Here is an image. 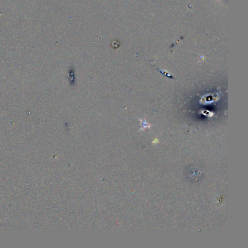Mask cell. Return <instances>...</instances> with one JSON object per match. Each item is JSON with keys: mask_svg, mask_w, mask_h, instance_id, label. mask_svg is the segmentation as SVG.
Segmentation results:
<instances>
[{"mask_svg": "<svg viewBox=\"0 0 248 248\" xmlns=\"http://www.w3.org/2000/svg\"><path fill=\"white\" fill-rule=\"evenodd\" d=\"M140 122L142 123V126L143 128L140 129V130H144L146 128H150V124H148L147 122H146V121H143V120H140Z\"/></svg>", "mask_w": 248, "mask_h": 248, "instance_id": "1", "label": "cell"}]
</instances>
